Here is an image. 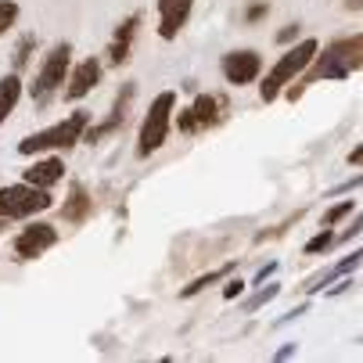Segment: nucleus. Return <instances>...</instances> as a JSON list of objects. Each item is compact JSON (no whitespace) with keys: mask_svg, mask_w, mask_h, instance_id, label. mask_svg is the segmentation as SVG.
Returning a JSON list of instances; mask_svg holds the SVG:
<instances>
[{"mask_svg":"<svg viewBox=\"0 0 363 363\" xmlns=\"http://www.w3.org/2000/svg\"><path fill=\"white\" fill-rule=\"evenodd\" d=\"M363 69V33H352V36H338L331 40L328 47L317 50V58L309 62V69L284 90L288 101H298L306 94V86L313 83H324V79H349L352 72Z\"/></svg>","mask_w":363,"mask_h":363,"instance_id":"obj_1","label":"nucleus"},{"mask_svg":"<svg viewBox=\"0 0 363 363\" xmlns=\"http://www.w3.org/2000/svg\"><path fill=\"white\" fill-rule=\"evenodd\" d=\"M317 50H320V40H313V36L295 40V43L284 50V55L270 65V72L259 76V101H263V105H274V101L309 69V62L317 58Z\"/></svg>","mask_w":363,"mask_h":363,"instance_id":"obj_2","label":"nucleus"},{"mask_svg":"<svg viewBox=\"0 0 363 363\" xmlns=\"http://www.w3.org/2000/svg\"><path fill=\"white\" fill-rule=\"evenodd\" d=\"M86 126H90V112L79 108V112H72L69 119H62V123H55V126L22 137V140H18V155H29V159H36V155H50V151H72L76 144H83Z\"/></svg>","mask_w":363,"mask_h":363,"instance_id":"obj_3","label":"nucleus"},{"mask_svg":"<svg viewBox=\"0 0 363 363\" xmlns=\"http://www.w3.org/2000/svg\"><path fill=\"white\" fill-rule=\"evenodd\" d=\"M173 116H177V94L173 90L155 94L144 119H140V130H137V147H133L137 159H151L155 151L166 147L169 130H173Z\"/></svg>","mask_w":363,"mask_h":363,"instance_id":"obj_4","label":"nucleus"},{"mask_svg":"<svg viewBox=\"0 0 363 363\" xmlns=\"http://www.w3.org/2000/svg\"><path fill=\"white\" fill-rule=\"evenodd\" d=\"M69 69H72V43H69V40H58V43L40 58L36 76H33V86H29V97L36 101V108H47L50 101H55V94L65 90Z\"/></svg>","mask_w":363,"mask_h":363,"instance_id":"obj_5","label":"nucleus"},{"mask_svg":"<svg viewBox=\"0 0 363 363\" xmlns=\"http://www.w3.org/2000/svg\"><path fill=\"white\" fill-rule=\"evenodd\" d=\"M55 198H50L47 187H36V184H11V187H0V220H33L40 213H47Z\"/></svg>","mask_w":363,"mask_h":363,"instance_id":"obj_6","label":"nucleus"},{"mask_svg":"<svg viewBox=\"0 0 363 363\" xmlns=\"http://www.w3.org/2000/svg\"><path fill=\"white\" fill-rule=\"evenodd\" d=\"M220 72L230 86H252V83H259V76H263V55L252 50V47L227 50V55L220 58Z\"/></svg>","mask_w":363,"mask_h":363,"instance_id":"obj_7","label":"nucleus"},{"mask_svg":"<svg viewBox=\"0 0 363 363\" xmlns=\"http://www.w3.org/2000/svg\"><path fill=\"white\" fill-rule=\"evenodd\" d=\"M101 79H105V62H101L97 55L79 58V62L69 69V79H65L62 97L69 101V105H76V101H83L86 94H94V90L101 86Z\"/></svg>","mask_w":363,"mask_h":363,"instance_id":"obj_8","label":"nucleus"},{"mask_svg":"<svg viewBox=\"0 0 363 363\" xmlns=\"http://www.w3.org/2000/svg\"><path fill=\"white\" fill-rule=\"evenodd\" d=\"M58 245V230L50 223H26L15 241H11V252L18 255V263H29V259H40L43 252H50Z\"/></svg>","mask_w":363,"mask_h":363,"instance_id":"obj_9","label":"nucleus"},{"mask_svg":"<svg viewBox=\"0 0 363 363\" xmlns=\"http://www.w3.org/2000/svg\"><path fill=\"white\" fill-rule=\"evenodd\" d=\"M155 15H159V22H155L159 40L173 43V40H180V33L187 29V22L194 15V0H155Z\"/></svg>","mask_w":363,"mask_h":363,"instance_id":"obj_10","label":"nucleus"},{"mask_svg":"<svg viewBox=\"0 0 363 363\" xmlns=\"http://www.w3.org/2000/svg\"><path fill=\"white\" fill-rule=\"evenodd\" d=\"M133 97H137V86H133V83H126V86L116 94V101H112L108 119H105V123H90V126H86L83 144H101V140H108L112 133H119V130H123V123H126V112H130V105H133Z\"/></svg>","mask_w":363,"mask_h":363,"instance_id":"obj_11","label":"nucleus"},{"mask_svg":"<svg viewBox=\"0 0 363 363\" xmlns=\"http://www.w3.org/2000/svg\"><path fill=\"white\" fill-rule=\"evenodd\" d=\"M140 22H144V15H140V11H130V15L116 26V33H112V40H108V50H105V65L123 69V65L130 62L133 40H137V33H140Z\"/></svg>","mask_w":363,"mask_h":363,"instance_id":"obj_12","label":"nucleus"},{"mask_svg":"<svg viewBox=\"0 0 363 363\" xmlns=\"http://www.w3.org/2000/svg\"><path fill=\"white\" fill-rule=\"evenodd\" d=\"M359 267H363V245H359L356 252L342 255V263H335V267H324L320 274H313V277H306V284H302L298 291H302V295H317V291L331 288L335 281L349 277V274H352V270H359Z\"/></svg>","mask_w":363,"mask_h":363,"instance_id":"obj_13","label":"nucleus"},{"mask_svg":"<svg viewBox=\"0 0 363 363\" xmlns=\"http://www.w3.org/2000/svg\"><path fill=\"white\" fill-rule=\"evenodd\" d=\"M65 173H69V169H65V159L50 151V155H36V162H29V166L22 169V180L50 191L55 184H62V180H65Z\"/></svg>","mask_w":363,"mask_h":363,"instance_id":"obj_14","label":"nucleus"},{"mask_svg":"<svg viewBox=\"0 0 363 363\" xmlns=\"http://www.w3.org/2000/svg\"><path fill=\"white\" fill-rule=\"evenodd\" d=\"M90 213H94L90 191H86L83 184H69V198H65V205H62V220H65L69 227H79V223L90 220Z\"/></svg>","mask_w":363,"mask_h":363,"instance_id":"obj_15","label":"nucleus"},{"mask_svg":"<svg viewBox=\"0 0 363 363\" xmlns=\"http://www.w3.org/2000/svg\"><path fill=\"white\" fill-rule=\"evenodd\" d=\"M191 112L198 119V130H213L223 123V112H227V101L220 94H198L191 101Z\"/></svg>","mask_w":363,"mask_h":363,"instance_id":"obj_16","label":"nucleus"},{"mask_svg":"<svg viewBox=\"0 0 363 363\" xmlns=\"http://www.w3.org/2000/svg\"><path fill=\"white\" fill-rule=\"evenodd\" d=\"M22 94H26V86H22L18 72H4V76H0V126L11 119V112L18 108V101H22Z\"/></svg>","mask_w":363,"mask_h":363,"instance_id":"obj_17","label":"nucleus"},{"mask_svg":"<svg viewBox=\"0 0 363 363\" xmlns=\"http://www.w3.org/2000/svg\"><path fill=\"white\" fill-rule=\"evenodd\" d=\"M238 270V263L230 259V263H223V267H216V270H209V274H201V277H194L187 288H180V298H194V295H201L205 288H216L220 281H227L230 274Z\"/></svg>","mask_w":363,"mask_h":363,"instance_id":"obj_18","label":"nucleus"},{"mask_svg":"<svg viewBox=\"0 0 363 363\" xmlns=\"http://www.w3.org/2000/svg\"><path fill=\"white\" fill-rule=\"evenodd\" d=\"M335 245H338V234H335V227H320L313 238H309V241L302 245V252H306V255H328Z\"/></svg>","mask_w":363,"mask_h":363,"instance_id":"obj_19","label":"nucleus"},{"mask_svg":"<svg viewBox=\"0 0 363 363\" xmlns=\"http://www.w3.org/2000/svg\"><path fill=\"white\" fill-rule=\"evenodd\" d=\"M352 213H356V201H349V198H345V201H335L331 209L320 216V227H338V223H345Z\"/></svg>","mask_w":363,"mask_h":363,"instance_id":"obj_20","label":"nucleus"},{"mask_svg":"<svg viewBox=\"0 0 363 363\" xmlns=\"http://www.w3.org/2000/svg\"><path fill=\"white\" fill-rule=\"evenodd\" d=\"M277 295H281V284H277V281H270V288H259L252 298H245V302H241V309H245V313H255V309H263V306H267V302H274Z\"/></svg>","mask_w":363,"mask_h":363,"instance_id":"obj_21","label":"nucleus"},{"mask_svg":"<svg viewBox=\"0 0 363 363\" xmlns=\"http://www.w3.org/2000/svg\"><path fill=\"white\" fill-rule=\"evenodd\" d=\"M22 8H18V0H0V36H4L8 29H15Z\"/></svg>","mask_w":363,"mask_h":363,"instance_id":"obj_22","label":"nucleus"},{"mask_svg":"<svg viewBox=\"0 0 363 363\" xmlns=\"http://www.w3.org/2000/svg\"><path fill=\"white\" fill-rule=\"evenodd\" d=\"M33 50H36V36H22V43H18V50H15V72H22V69L29 65Z\"/></svg>","mask_w":363,"mask_h":363,"instance_id":"obj_23","label":"nucleus"},{"mask_svg":"<svg viewBox=\"0 0 363 363\" xmlns=\"http://www.w3.org/2000/svg\"><path fill=\"white\" fill-rule=\"evenodd\" d=\"M173 126L180 130V133H198V119H194V112H191V105L180 112L177 108V116H173Z\"/></svg>","mask_w":363,"mask_h":363,"instance_id":"obj_24","label":"nucleus"},{"mask_svg":"<svg viewBox=\"0 0 363 363\" xmlns=\"http://www.w3.org/2000/svg\"><path fill=\"white\" fill-rule=\"evenodd\" d=\"M267 15H270V0H259V4H248V8H245L241 18H245L248 26H255V22H263Z\"/></svg>","mask_w":363,"mask_h":363,"instance_id":"obj_25","label":"nucleus"},{"mask_svg":"<svg viewBox=\"0 0 363 363\" xmlns=\"http://www.w3.org/2000/svg\"><path fill=\"white\" fill-rule=\"evenodd\" d=\"M359 234H363V213H359V216H356L342 234H338V245H349V241H352V238H359Z\"/></svg>","mask_w":363,"mask_h":363,"instance_id":"obj_26","label":"nucleus"},{"mask_svg":"<svg viewBox=\"0 0 363 363\" xmlns=\"http://www.w3.org/2000/svg\"><path fill=\"white\" fill-rule=\"evenodd\" d=\"M295 40H302V26H298V22H288V26L277 33V43H295Z\"/></svg>","mask_w":363,"mask_h":363,"instance_id":"obj_27","label":"nucleus"},{"mask_svg":"<svg viewBox=\"0 0 363 363\" xmlns=\"http://www.w3.org/2000/svg\"><path fill=\"white\" fill-rule=\"evenodd\" d=\"M245 291H248V284H245L241 277H230V281L223 284V298H227V302H230V298H238V295H245Z\"/></svg>","mask_w":363,"mask_h":363,"instance_id":"obj_28","label":"nucleus"},{"mask_svg":"<svg viewBox=\"0 0 363 363\" xmlns=\"http://www.w3.org/2000/svg\"><path fill=\"white\" fill-rule=\"evenodd\" d=\"M274 270H277V263H274V259H270V263H263V267H259V270H255V277H252V284H267V281L274 277Z\"/></svg>","mask_w":363,"mask_h":363,"instance_id":"obj_29","label":"nucleus"},{"mask_svg":"<svg viewBox=\"0 0 363 363\" xmlns=\"http://www.w3.org/2000/svg\"><path fill=\"white\" fill-rule=\"evenodd\" d=\"M356 187H363V173H359V177H349V180H345V184H338L331 194H349V191H356Z\"/></svg>","mask_w":363,"mask_h":363,"instance_id":"obj_30","label":"nucleus"},{"mask_svg":"<svg viewBox=\"0 0 363 363\" xmlns=\"http://www.w3.org/2000/svg\"><path fill=\"white\" fill-rule=\"evenodd\" d=\"M345 162H349V166H363V144H359V147H352V151L345 155Z\"/></svg>","mask_w":363,"mask_h":363,"instance_id":"obj_31","label":"nucleus"},{"mask_svg":"<svg viewBox=\"0 0 363 363\" xmlns=\"http://www.w3.org/2000/svg\"><path fill=\"white\" fill-rule=\"evenodd\" d=\"M295 349H298V345H295V342H288V345H284V349H281L274 359H288V356H295Z\"/></svg>","mask_w":363,"mask_h":363,"instance_id":"obj_32","label":"nucleus"},{"mask_svg":"<svg viewBox=\"0 0 363 363\" xmlns=\"http://www.w3.org/2000/svg\"><path fill=\"white\" fill-rule=\"evenodd\" d=\"M345 8L349 11H363V0H345Z\"/></svg>","mask_w":363,"mask_h":363,"instance_id":"obj_33","label":"nucleus"},{"mask_svg":"<svg viewBox=\"0 0 363 363\" xmlns=\"http://www.w3.org/2000/svg\"><path fill=\"white\" fill-rule=\"evenodd\" d=\"M8 227H11V220H0V234H4Z\"/></svg>","mask_w":363,"mask_h":363,"instance_id":"obj_34","label":"nucleus"}]
</instances>
